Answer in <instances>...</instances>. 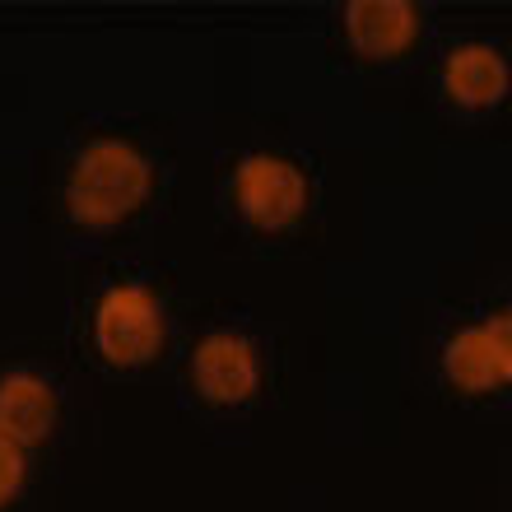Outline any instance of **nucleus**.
<instances>
[{
  "label": "nucleus",
  "mask_w": 512,
  "mask_h": 512,
  "mask_svg": "<svg viewBox=\"0 0 512 512\" xmlns=\"http://www.w3.org/2000/svg\"><path fill=\"white\" fill-rule=\"evenodd\" d=\"M149 191V163L131 145L103 140L84 149L70 177V215L84 224H117L145 201Z\"/></svg>",
  "instance_id": "1"
},
{
  "label": "nucleus",
  "mask_w": 512,
  "mask_h": 512,
  "mask_svg": "<svg viewBox=\"0 0 512 512\" xmlns=\"http://www.w3.org/2000/svg\"><path fill=\"white\" fill-rule=\"evenodd\" d=\"M163 340L159 303L145 289H112L98 308V350L112 364H145Z\"/></svg>",
  "instance_id": "2"
},
{
  "label": "nucleus",
  "mask_w": 512,
  "mask_h": 512,
  "mask_svg": "<svg viewBox=\"0 0 512 512\" xmlns=\"http://www.w3.org/2000/svg\"><path fill=\"white\" fill-rule=\"evenodd\" d=\"M238 201H243L247 219L261 224V229H284L303 215V201H308V182L294 163L284 159H247L238 168Z\"/></svg>",
  "instance_id": "3"
},
{
  "label": "nucleus",
  "mask_w": 512,
  "mask_h": 512,
  "mask_svg": "<svg viewBox=\"0 0 512 512\" xmlns=\"http://www.w3.org/2000/svg\"><path fill=\"white\" fill-rule=\"evenodd\" d=\"M447 373L466 391H489V387H499V382H508L512 378L508 322L461 331V336L447 345Z\"/></svg>",
  "instance_id": "4"
},
{
  "label": "nucleus",
  "mask_w": 512,
  "mask_h": 512,
  "mask_svg": "<svg viewBox=\"0 0 512 512\" xmlns=\"http://www.w3.org/2000/svg\"><path fill=\"white\" fill-rule=\"evenodd\" d=\"M196 387L219 405L247 401L256 387V359L247 350V340L238 336H210L196 350Z\"/></svg>",
  "instance_id": "5"
},
{
  "label": "nucleus",
  "mask_w": 512,
  "mask_h": 512,
  "mask_svg": "<svg viewBox=\"0 0 512 512\" xmlns=\"http://www.w3.org/2000/svg\"><path fill=\"white\" fill-rule=\"evenodd\" d=\"M52 419H56V396L47 382L28 378V373L0 382V438H10L14 447L42 443L52 433Z\"/></svg>",
  "instance_id": "6"
},
{
  "label": "nucleus",
  "mask_w": 512,
  "mask_h": 512,
  "mask_svg": "<svg viewBox=\"0 0 512 512\" xmlns=\"http://www.w3.org/2000/svg\"><path fill=\"white\" fill-rule=\"evenodd\" d=\"M345 24L364 56H396L415 38V10L405 0H354L345 10Z\"/></svg>",
  "instance_id": "7"
},
{
  "label": "nucleus",
  "mask_w": 512,
  "mask_h": 512,
  "mask_svg": "<svg viewBox=\"0 0 512 512\" xmlns=\"http://www.w3.org/2000/svg\"><path fill=\"white\" fill-rule=\"evenodd\" d=\"M447 89H452V98L466 103V108L499 103L503 89H508V66H503V56L489 52V47H461V52L447 61Z\"/></svg>",
  "instance_id": "8"
},
{
  "label": "nucleus",
  "mask_w": 512,
  "mask_h": 512,
  "mask_svg": "<svg viewBox=\"0 0 512 512\" xmlns=\"http://www.w3.org/2000/svg\"><path fill=\"white\" fill-rule=\"evenodd\" d=\"M19 480H24V457H19V447L10 438H0V503L14 499Z\"/></svg>",
  "instance_id": "9"
}]
</instances>
